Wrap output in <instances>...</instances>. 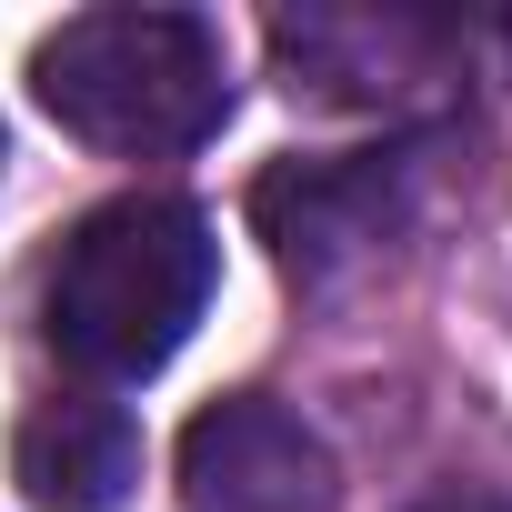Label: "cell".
<instances>
[{
	"mask_svg": "<svg viewBox=\"0 0 512 512\" xmlns=\"http://www.w3.org/2000/svg\"><path fill=\"white\" fill-rule=\"evenodd\" d=\"M211 221L171 191H131V201H101L51 262V292H41V332L71 372L91 382H141L161 372L201 302H211Z\"/></svg>",
	"mask_w": 512,
	"mask_h": 512,
	"instance_id": "obj_1",
	"label": "cell"
},
{
	"mask_svg": "<svg viewBox=\"0 0 512 512\" xmlns=\"http://www.w3.org/2000/svg\"><path fill=\"white\" fill-rule=\"evenodd\" d=\"M41 111L121 161H171L221 131L231 111V61L201 11H71L31 51Z\"/></svg>",
	"mask_w": 512,
	"mask_h": 512,
	"instance_id": "obj_2",
	"label": "cell"
},
{
	"mask_svg": "<svg viewBox=\"0 0 512 512\" xmlns=\"http://www.w3.org/2000/svg\"><path fill=\"white\" fill-rule=\"evenodd\" d=\"M181 512H342V472L302 412L231 392L181 432Z\"/></svg>",
	"mask_w": 512,
	"mask_h": 512,
	"instance_id": "obj_3",
	"label": "cell"
},
{
	"mask_svg": "<svg viewBox=\"0 0 512 512\" xmlns=\"http://www.w3.org/2000/svg\"><path fill=\"white\" fill-rule=\"evenodd\" d=\"M251 221H262L272 262L292 282H332L402 231V161L392 151H332V161H272L251 181Z\"/></svg>",
	"mask_w": 512,
	"mask_h": 512,
	"instance_id": "obj_4",
	"label": "cell"
},
{
	"mask_svg": "<svg viewBox=\"0 0 512 512\" xmlns=\"http://www.w3.org/2000/svg\"><path fill=\"white\" fill-rule=\"evenodd\" d=\"M11 472L41 512H131L141 492V422L101 392H51L31 402L21 442H11Z\"/></svg>",
	"mask_w": 512,
	"mask_h": 512,
	"instance_id": "obj_5",
	"label": "cell"
},
{
	"mask_svg": "<svg viewBox=\"0 0 512 512\" xmlns=\"http://www.w3.org/2000/svg\"><path fill=\"white\" fill-rule=\"evenodd\" d=\"M442 21H412V11H302V21H272V51L292 71V91L312 101H392L412 71L442 61Z\"/></svg>",
	"mask_w": 512,
	"mask_h": 512,
	"instance_id": "obj_6",
	"label": "cell"
},
{
	"mask_svg": "<svg viewBox=\"0 0 512 512\" xmlns=\"http://www.w3.org/2000/svg\"><path fill=\"white\" fill-rule=\"evenodd\" d=\"M412 512H512V492H492V482H442V492H422Z\"/></svg>",
	"mask_w": 512,
	"mask_h": 512,
	"instance_id": "obj_7",
	"label": "cell"
}]
</instances>
